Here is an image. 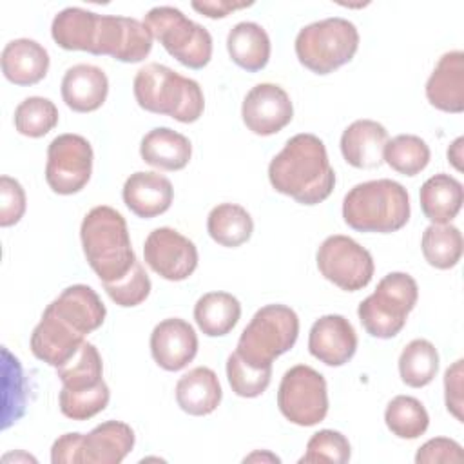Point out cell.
Listing matches in <instances>:
<instances>
[{
  "instance_id": "3957f363",
  "label": "cell",
  "mask_w": 464,
  "mask_h": 464,
  "mask_svg": "<svg viewBox=\"0 0 464 464\" xmlns=\"http://www.w3.org/2000/svg\"><path fill=\"white\" fill-rule=\"evenodd\" d=\"M343 219L357 232H397L410 219L408 190L388 178L357 183L343 199Z\"/></svg>"
},
{
  "instance_id": "6da1fadb",
  "label": "cell",
  "mask_w": 464,
  "mask_h": 464,
  "mask_svg": "<svg viewBox=\"0 0 464 464\" xmlns=\"http://www.w3.org/2000/svg\"><path fill=\"white\" fill-rule=\"evenodd\" d=\"M268 181L276 192L301 205L324 201L335 187V172L326 147L315 134L292 136L268 165Z\"/></svg>"
},
{
  "instance_id": "52a82bcc",
  "label": "cell",
  "mask_w": 464,
  "mask_h": 464,
  "mask_svg": "<svg viewBox=\"0 0 464 464\" xmlns=\"http://www.w3.org/2000/svg\"><path fill=\"white\" fill-rule=\"evenodd\" d=\"M299 335V317L286 304L261 306L243 328L236 352L250 364L272 366L288 352Z\"/></svg>"
},
{
  "instance_id": "30bf717a",
  "label": "cell",
  "mask_w": 464,
  "mask_h": 464,
  "mask_svg": "<svg viewBox=\"0 0 464 464\" xmlns=\"http://www.w3.org/2000/svg\"><path fill=\"white\" fill-rule=\"evenodd\" d=\"M315 261L321 276L346 292L368 286L375 270L372 254L343 234L328 236L317 248Z\"/></svg>"
},
{
  "instance_id": "60d3db41",
  "label": "cell",
  "mask_w": 464,
  "mask_h": 464,
  "mask_svg": "<svg viewBox=\"0 0 464 464\" xmlns=\"http://www.w3.org/2000/svg\"><path fill=\"white\" fill-rule=\"evenodd\" d=\"M107 295L123 308L141 304L150 294V279L143 265L136 259L132 268L114 283H103Z\"/></svg>"
},
{
  "instance_id": "ffe728a7",
  "label": "cell",
  "mask_w": 464,
  "mask_h": 464,
  "mask_svg": "<svg viewBox=\"0 0 464 464\" xmlns=\"http://www.w3.org/2000/svg\"><path fill=\"white\" fill-rule=\"evenodd\" d=\"M134 430L121 420H105L83 435L82 464H120L134 448Z\"/></svg>"
},
{
  "instance_id": "e0dca14e",
  "label": "cell",
  "mask_w": 464,
  "mask_h": 464,
  "mask_svg": "<svg viewBox=\"0 0 464 464\" xmlns=\"http://www.w3.org/2000/svg\"><path fill=\"white\" fill-rule=\"evenodd\" d=\"M308 350L326 366H343L355 355L357 334L344 315L328 314L312 324Z\"/></svg>"
},
{
  "instance_id": "f35d334b",
  "label": "cell",
  "mask_w": 464,
  "mask_h": 464,
  "mask_svg": "<svg viewBox=\"0 0 464 464\" xmlns=\"http://www.w3.org/2000/svg\"><path fill=\"white\" fill-rule=\"evenodd\" d=\"M111 392L105 381H102L94 388L87 390H67L62 386L58 402H60V411L72 420H87L100 411L105 410L109 404Z\"/></svg>"
},
{
  "instance_id": "7402d4cb",
  "label": "cell",
  "mask_w": 464,
  "mask_h": 464,
  "mask_svg": "<svg viewBox=\"0 0 464 464\" xmlns=\"http://www.w3.org/2000/svg\"><path fill=\"white\" fill-rule=\"evenodd\" d=\"M47 306L83 335L98 330L107 315L100 295L87 285L67 286Z\"/></svg>"
},
{
  "instance_id": "ac0fdd59",
  "label": "cell",
  "mask_w": 464,
  "mask_h": 464,
  "mask_svg": "<svg viewBox=\"0 0 464 464\" xmlns=\"http://www.w3.org/2000/svg\"><path fill=\"white\" fill-rule=\"evenodd\" d=\"M121 198L132 214L143 219H150L170 208L174 188L163 174L152 170H138L125 179Z\"/></svg>"
},
{
  "instance_id": "8fae6325",
  "label": "cell",
  "mask_w": 464,
  "mask_h": 464,
  "mask_svg": "<svg viewBox=\"0 0 464 464\" xmlns=\"http://www.w3.org/2000/svg\"><path fill=\"white\" fill-rule=\"evenodd\" d=\"M92 147L80 134H60L47 147L45 181L62 196L80 192L92 174Z\"/></svg>"
},
{
  "instance_id": "bcb514c9",
  "label": "cell",
  "mask_w": 464,
  "mask_h": 464,
  "mask_svg": "<svg viewBox=\"0 0 464 464\" xmlns=\"http://www.w3.org/2000/svg\"><path fill=\"white\" fill-rule=\"evenodd\" d=\"M254 2H227V0H210V2H192V7L208 16V18H225L232 11L250 7Z\"/></svg>"
},
{
  "instance_id": "ee69618b",
  "label": "cell",
  "mask_w": 464,
  "mask_h": 464,
  "mask_svg": "<svg viewBox=\"0 0 464 464\" xmlns=\"http://www.w3.org/2000/svg\"><path fill=\"white\" fill-rule=\"evenodd\" d=\"M464 361L457 359L446 372H444V402L446 410L457 419L464 420L462 408H464V399H462V377H464Z\"/></svg>"
},
{
  "instance_id": "9c48e42d",
  "label": "cell",
  "mask_w": 464,
  "mask_h": 464,
  "mask_svg": "<svg viewBox=\"0 0 464 464\" xmlns=\"http://www.w3.org/2000/svg\"><path fill=\"white\" fill-rule=\"evenodd\" d=\"M277 406L286 420L297 426H315L328 413V388L323 373L308 364H295L285 372Z\"/></svg>"
},
{
  "instance_id": "ba28073f",
  "label": "cell",
  "mask_w": 464,
  "mask_h": 464,
  "mask_svg": "<svg viewBox=\"0 0 464 464\" xmlns=\"http://www.w3.org/2000/svg\"><path fill=\"white\" fill-rule=\"evenodd\" d=\"M143 24L163 49L188 69H203L212 58L210 33L170 5L152 7Z\"/></svg>"
},
{
  "instance_id": "9a60e30c",
  "label": "cell",
  "mask_w": 464,
  "mask_h": 464,
  "mask_svg": "<svg viewBox=\"0 0 464 464\" xmlns=\"http://www.w3.org/2000/svg\"><path fill=\"white\" fill-rule=\"evenodd\" d=\"M83 337V334L76 332L49 306H45L40 323L31 334V352L49 366L60 368L76 355L85 341Z\"/></svg>"
},
{
  "instance_id": "cb8c5ba5",
  "label": "cell",
  "mask_w": 464,
  "mask_h": 464,
  "mask_svg": "<svg viewBox=\"0 0 464 464\" xmlns=\"http://www.w3.org/2000/svg\"><path fill=\"white\" fill-rule=\"evenodd\" d=\"M2 72L14 85H34L49 71V53L31 38H16L2 51Z\"/></svg>"
},
{
  "instance_id": "8992f818",
  "label": "cell",
  "mask_w": 464,
  "mask_h": 464,
  "mask_svg": "<svg viewBox=\"0 0 464 464\" xmlns=\"http://www.w3.org/2000/svg\"><path fill=\"white\" fill-rule=\"evenodd\" d=\"M417 299V281L410 274L390 272L377 283L375 292L361 301L357 315L372 337L392 339L404 328Z\"/></svg>"
},
{
  "instance_id": "7dc6e473",
  "label": "cell",
  "mask_w": 464,
  "mask_h": 464,
  "mask_svg": "<svg viewBox=\"0 0 464 464\" xmlns=\"http://www.w3.org/2000/svg\"><path fill=\"white\" fill-rule=\"evenodd\" d=\"M462 143H464V138H457L450 149H448V161L457 169V170H462Z\"/></svg>"
},
{
  "instance_id": "e575fe53",
  "label": "cell",
  "mask_w": 464,
  "mask_h": 464,
  "mask_svg": "<svg viewBox=\"0 0 464 464\" xmlns=\"http://www.w3.org/2000/svg\"><path fill=\"white\" fill-rule=\"evenodd\" d=\"M56 375L67 390H87L98 386L103 381V364L98 348L92 343L83 341L76 355L63 366L56 368Z\"/></svg>"
},
{
  "instance_id": "b9f144b4",
  "label": "cell",
  "mask_w": 464,
  "mask_h": 464,
  "mask_svg": "<svg viewBox=\"0 0 464 464\" xmlns=\"http://www.w3.org/2000/svg\"><path fill=\"white\" fill-rule=\"evenodd\" d=\"M24 187L11 176L0 178V227L16 225L25 214Z\"/></svg>"
},
{
  "instance_id": "4fadbf2b",
  "label": "cell",
  "mask_w": 464,
  "mask_h": 464,
  "mask_svg": "<svg viewBox=\"0 0 464 464\" xmlns=\"http://www.w3.org/2000/svg\"><path fill=\"white\" fill-rule=\"evenodd\" d=\"M152 40L147 25L136 18L100 14L92 54L111 56L123 63H138L149 56Z\"/></svg>"
},
{
  "instance_id": "44dd1931",
  "label": "cell",
  "mask_w": 464,
  "mask_h": 464,
  "mask_svg": "<svg viewBox=\"0 0 464 464\" xmlns=\"http://www.w3.org/2000/svg\"><path fill=\"white\" fill-rule=\"evenodd\" d=\"M388 130L373 120H355L341 134V154L355 169H377L384 163Z\"/></svg>"
},
{
  "instance_id": "83f0119b",
  "label": "cell",
  "mask_w": 464,
  "mask_h": 464,
  "mask_svg": "<svg viewBox=\"0 0 464 464\" xmlns=\"http://www.w3.org/2000/svg\"><path fill=\"white\" fill-rule=\"evenodd\" d=\"M268 33L256 22L236 24L227 36V51L230 60L246 72H257L270 60Z\"/></svg>"
},
{
  "instance_id": "d6986e66",
  "label": "cell",
  "mask_w": 464,
  "mask_h": 464,
  "mask_svg": "<svg viewBox=\"0 0 464 464\" xmlns=\"http://www.w3.org/2000/svg\"><path fill=\"white\" fill-rule=\"evenodd\" d=\"M428 102L442 111L459 114L464 111V53H444L426 82Z\"/></svg>"
},
{
  "instance_id": "4316f807",
  "label": "cell",
  "mask_w": 464,
  "mask_h": 464,
  "mask_svg": "<svg viewBox=\"0 0 464 464\" xmlns=\"http://www.w3.org/2000/svg\"><path fill=\"white\" fill-rule=\"evenodd\" d=\"M140 156L156 169L181 170L190 161L192 145L181 132L169 127H156L141 138Z\"/></svg>"
},
{
  "instance_id": "f6af8a7d",
  "label": "cell",
  "mask_w": 464,
  "mask_h": 464,
  "mask_svg": "<svg viewBox=\"0 0 464 464\" xmlns=\"http://www.w3.org/2000/svg\"><path fill=\"white\" fill-rule=\"evenodd\" d=\"M83 435L78 431L63 433L53 442L51 448V462L53 464H82L80 451H82Z\"/></svg>"
},
{
  "instance_id": "f1b7e54d",
  "label": "cell",
  "mask_w": 464,
  "mask_h": 464,
  "mask_svg": "<svg viewBox=\"0 0 464 464\" xmlns=\"http://www.w3.org/2000/svg\"><path fill=\"white\" fill-rule=\"evenodd\" d=\"M98 22V13L82 7H65L53 18L51 36L65 51H85L92 54Z\"/></svg>"
},
{
  "instance_id": "7a4b0ae2",
  "label": "cell",
  "mask_w": 464,
  "mask_h": 464,
  "mask_svg": "<svg viewBox=\"0 0 464 464\" xmlns=\"http://www.w3.org/2000/svg\"><path fill=\"white\" fill-rule=\"evenodd\" d=\"M80 239L85 259L102 283L121 279L136 261L127 221L109 205H98L85 214Z\"/></svg>"
},
{
  "instance_id": "d590c367",
  "label": "cell",
  "mask_w": 464,
  "mask_h": 464,
  "mask_svg": "<svg viewBox=\"0 0 464 464\" xmlns=\"http://www.w3.org/2000/svg\"><path fill=\"white\" fill-rule=\"evenodd\" d=\"M428 143L415 134H399L386 141L384 161L402 176H417L430 163Z\"/></svg>"
},
{
  "instance_id": "484cf974",
  "label": "cell",
  "mask_w": 464,
  "mask_h": 464,
  "mask_svg": "<svg viewBox=\"0 0 464 464\" xmlns=\"http://www.w3.org/2000/svg\"><path fill=\"white\" fill-rule=\"evenodd\" d=\"M419 201L424 218L431 225H448L460 212L464 201L462 183L446 172H439L422 183Z\"/></svg>"
},
{
  "instance_id": "7bdbcfd3",
  "label": "cell",
  "mask_w": 464,
  "mask_h": 464,
  "mask_svg": "<svg viewBox=\"0 0 464 464\" xmlns=\"http://www.w3.org/2000/svg\"><path fill=\"white\" fill-rule=\"evenodd\" d=\"M464 460V453H462V446L448 437H435L426 440L417 455H415V462L417 464H437V462H462Z\"/></svg>"
},
{
  "instance_id": "5bb4252c",
  "label": "cell",
  "mask_w": 464,
  "mask_h": 464,
  "mask_svg": "<svg viewBox=\"0 0 464 464\" xmlns=\"http://www.w3.org/2000/svg\"><path fill=\"white\" fill-rule=\"evenodd\" d=\"M241 118L254 134L272 136L292 121L294 105L283 87L265 82L246 92L241 105Z\"/></svg>"
},
{
  "instance_id": "ab89813d",
  "label": "cell",
  "mask_w": 464,
  "mask_h": 464,
  "mask_svg": "<svg viewBox=\"0 0 464 464\" xmlns=\"http://www.w3.org/2000/svg\"><path fill=\"white\" fill-rule=\"evenodd\" d=\"M350 442L348 439L335 430H319L315 431L308 444L304 455L299 459L301 464L310 462H334V464H344L350 460Z\"/></svg>"
},
{
  "instance_id": "836d02e7",
  "label": "cell",
  "mask_w": 464,
  "mask_h": 464,
  "mask_svg": "<svg viewBox=\"0 0 464 464\" xmlns=\"http://www.w3.org/2000/svg\"><path fill=\"white\" fill-rule=\"evenodd\" d=\"M388 430L399 439H417L430 426V415L424 404L411 395L393 397L384 410Z\"/></svg>"
},
{
  "instance_id": "277c9868",
  "label": "cell",
  "mask_w": 464,
  "mask_h": 464,
  "mask_svg": "<svg viewBox=\"0 0 464 464\" xmlns=\"http://www.w3.org/2000/svg\"><path fill=\"white\" fill-rule=\"evenodd\" d=\"M132 92L143 111L167 114L181 123L199 120L205 109L203 91L196 80L185 78L156 62L136 72Z\"/></svg>"
},
{
  "instance_id": "2e32d148",
  "label": "cell",
  "mask_w": 464,
  "mask_h": 464,
  "mask_svg": "<svg viewBox=\"0 0 464 464\" xmlns=\"http://www.w3.org/2000/svg\"><path fill=\"white\" fill-rule=\"evenodd\" d=\"M150 353L156 364L167 372H179L198 353V335L185 319L160 321L150 334Z\"/></svg>"
},
{
  "instance_id": "74e56055",
  "label": "cell",
  "mask_w": 464,
  "mask_h": 464,
  "mask_svg": "<svg viewBox=\"0 0 464 464\" xmlns=\"http://www.w3.org/2000/svg\"><path fill=\"white\" fill-rule=\"evenodd\" d=\"M227 379L232 392L245 399L259 397L272 381V366H257L246 362L237 352L227 359Z\"/></svg>"
},
{
  "instance_id": "d6a6232c",
  "label": "cell",
  "mask_w": 464,
  "mask_h": 464,
  "mask_svg": "<svg viewBox=\"0 0 464 464\" xmlns=\"http://www.w3.org/2000/svg\"><path fill=\"white\" fill-rule=\"evenodd\" d=\"M420 248L426 263L439 270L453 268L462 257V234L453 225H430L422 232Z\"/></svg>"
},
{
  "instance_id": "8d00e7d4",
  "label": "cell",
  "mask_w": 464,
  "mask_h": 464,
  "mask_svg": "<svg viewBox=\"0 0 464 464\" xmlns=\"http://www.w3.org/2000/svg\"><path fill=\"white\" fill-rule=\"evenodd\" d=\"M58 123L56 105L44 96H29L14 109V129L27 138H42Z\"/></svg>"
},
{
  "instance_id": "603a6c76",
  "label": "cell",
  "mask_w": 464,
  "mask_h": 464,
  "mask_svg": "<svg viewBox=\"0 0 464 464\" xmlns=\"http://www.w3.org/2000/svg\"><path fill=\"white\" fill-rule=\"evenodd\" d=\"M109 94L107 74L91 63L69 67L62 78V98L74 112L98 111Z\"/></svg>"
},
{
  "instance_id": "1f68e13d",
  "label": "cell",
  "mask_w": 464,
  "mask_h": 464,
  "mask_svg": "<svg viewBox=\"0 0 464 464\" xmlns=\"http://www.w3.org/2000/svg\"><path fill=\"white\" fill-rule=\"evenodd\" d=\"M439 372V352L428 339L410 341L399 355L401 381L410 388L428 386Z\"/></svg>"
},
{
  "instance_id": "5b68a950",
  "label": "cell",
  "mask_w": 464,
  "mask_h": 464,
  "mask_svg": "<svg viewBox=\"0 0 464 464\" xmlns=\"http://www.w3.org/2000/svg\"><path fill=\"white\" fill-rule=\"evenodd\" d=\"M359 49V31L346 18L332 16L304 25L295 36V56L315 74H330Z\"/></svg>"
},
{
  "instance_id": "7c38bea8",
  "label": "cell",
  "mask_w": 464,
  "mask_h": 464,
  "mask_svg": "<svg viewBox=\"0 0 464 464\" xmlns=\"http://www.w3.org/2000/svg\"><path fill=\"white\" fill-rule=\"evenodd\" d=\"M143 259L167 281H183L198 268L196 245L170 227L154 228L143 243Z\"/></svg>"
},
{
  "instance_id": "f546056e",
  "label": "cell",
  "mask_w": 464,
  "mask_h": 464,
  "mask_svg": "<svg viewBox=\"0 0 464 464\" xmlns=\"http://www.w3.org/2000/svg\"><path fill=\"white\" fill-rule=\"evenodd\" d=\"M239 317L241 304L228 292L203 294L194 304L196 324L208 337L227 335L237 324Z\"/></svg>"
},
{
  "instance_id": "4dcf8cb0",
  "label": "cell",
  "mask_w": 464,
  "mask_h": 464,
  "mask_svg": "<svg viewBox=\"0 0 464 464\" xmlns=\"http://www.w3.org/2000/svg\"><path fill=\"white\" fill-rule=\"evenodd\" d=\"M207 232L218 245L236 248L250 239L254 221L241 205L221 203L208 212Z\"/></svg>"
},
{
  "instance_id": "d4e9b609",
  "label": "cell",
  "mask_w": 464,
  "mask_h": 464,
  "mask_svg": "<svg viewBox=\"0 0 464 464\" xmlns=\"http://www.w3.org/2000/svg\"><path fill=\"white\" fill-rule=\"evenodd\" d=\"M223 392L214 370L196 366L176 382L178 406L194 417L210 415L221 402Z\"/></svg>"
}]
</instances>
